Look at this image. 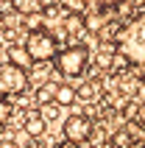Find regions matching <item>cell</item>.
Returning a JSON list of instances; mask_svg holds the SVG:
<instances>
[{
    "mask_svg": "<svg viewBox=\"0 0 145 148\" xmlns=\"http://www.w3.org/2000/svg\"><path fill=\"white\" fill-rule=\"evenodd\" d=\"M114 48L126 62L145 67V17H131L114 36Z\"/></svg>",
    "mask_w": 145,
    "mask_h": 148,
    "instance_id": "6da1fadb",
    "label": "cell"
},
{
    "mask_svg": "<svg viewBox=\"0 0 145 148\" xmlns=\"http://www.w3.org/2000/svg\"><path fill=\"white\" fill-rule=\"evenodd\" d=\"M25 48H28V53H31L34 62H50V59L59 56L56 34H50L48 28L31 31V34H28V39H25Z\"/></svg>",
    "mask_w": 145,
    "mask_h": 148,
    "instance_id": "7a4b0ae2",
    "label": "cell"
},
{
    "mask_svg": "<svg viewBox=\"0 0 145 148\" xmlns=\"http://www.w3.org/2000/svg\"><path fill=\"white\" fill-rule=\"evenodd\" d=\"M87 64H89V50L81 48V45L59 50V56H56V70L62 75H67V78H78V75H84Z\"/></svg>",
    "mask_w": 145,
    "mask_h": 148,
    "instance_id": "3957f363",
    "label": "cell"
},
{
    "mask_svg": "<svg viewBox=\"0 0 145 148\" xmlns=\"http://www.w3.org/2000/svg\"><path fill=\"white\" fill-rule=\"evenodd\" d=\"M25 87H28V75H25L23 67H17V64H3L0 67V95L3 98L20 95Z\"/></svg>",
    "mask_w": 145,
    "mask_h": 148,
    "instance_id": "277c9868",
    "label": "cell"
},
{
    "mask_svg": "<svg viewBox=\"0 0 145 148\" xmlns=\"http://www.w3.org/2000/svg\"><path fill=\"white\" fill-rule=\"evenodd\" d=\"M92 132H95V126H92V120H89L87 115H70L64 123H62V134H64V140H70V143L89 140Z\"/></svg>",
    "mask_w": 145,
    "mask_h": 148,
    "instance_id": "5b68a950",
    "label": "cell"
},
{
    "mask_svg": "<svg viewBox=\"0 0 145 148\" xmlns=\"http://www.w3.org/2000/svg\"><path fill=\"white\" fill-rule=\"evenodd\" d=\"M8 62L17 64V67H23V70L34 64V59H31V53H28L25 45H11V48H8Z\"/></svg>",
    "mask_w": 145,
    "mask_h": 148,
    "instance_id": "8992f818",
    "label": "cell"
},
{
    "mask_svg": "<svg viewBox=\"0 0 145 148\" xmlns=\"http://www.w3.org/2000/svg\"><path fill=\"white\" fill-rule=\"evenodd\" d=\"M20 14H39L42 8H48V0H11Z\"/></svg>",
    "mask_w": 145,
    "mask_h": 148,
    "instance_id": "52a82bcc",
    "label": "cell"
},
{
    "mask_svg": "<svg viewBox=\"0 0 145 148\" xmlns=\"http://www.w3.org/2000/svg\"><path fill=\"white\" fill-rule=\"evenodd\" d=\"M75 98H78V92H75V87H70V84H59L56 95H53V101H56L59 106H70Z\"/></svg>",
    "mask_w": 145,
    "mask_h": 148,
    "instance_id": "ba28073f",
    "label": "cell"
},
{
    "mask_svg": "<svg viewBox=\"0 0 145 148\" xmlns=\"http://www.w3.org/2000/svg\"><path fill=\"white\" fill-rule=\"evenodd\" d=\"M25 132L31 134L34 140H39L42 134H45V117L42 115H31L28 120H25Z\"/></svg>",
    "mask_w": 145,
    "mask_h": 148,
    "instance_id": "9c48e42d",
    "label": "cell"
},
{
    "mask_svg": "<svg viewBox=\"0 0 145 148\" xmlns=\"http://www.w3.org/2000/svg\"><path fill=\"white\" fill-rule=\"evenodd\" d=\"M103 23H106V20H103L101 14H89L87 20H84V25H87V31H92V34H98V31H101V28H103Z\"/></svg>",
    "mask_w": 145,
    "mask_h": 148,
    "instance_id": "30bf717a",
    "label": "cell"
},
{
    "mask_svg": "<svg viewBox=\"0 0 145 148\" xmlns=\"http://www.w3.org/2000/svg\"><path fill=\"white\" fill-rule=\"evenodd\" d=\"M131 143H134V137H131L129 132H117V134L112 137V145H114V148H126V145H131Z\"/></svg>",
    "mask_w": 145,
    "mask_h": 148,
    "instance_id": "8fae6325",
    "label": "cell"
},
{
    "mask_svg": "<svg viewBox=\"0 0 145 148\" xmlns=\"http://www.w3.org/2000/svg\"><path fill=\"white\" fill-rule=\"evenodd\" d=\"M8 117H11V106H8V101L0 95V129L8 123Z\"/></svg>",
    "mask_w": 145,
    "mask_h": 148,
    "instance_id": "7c38bea8",
    "label": "cell"
},
{
    "mask_svg": "<svg viewBox=\"0 0 145 148\" xmlns=\"http://www.w3.org/2000/svg\"><path fill=\"white\" fill-rule=\"evenodd\" d=\"M56 148H81V143H70V140H64V143H59Z\"/></svg>",
    "mask_w": 145,
    "mask_h": 148,
    "instance_id": "4fadbf2b",
    "label": "cell"
},
{
    "mask_svg": "<svg viewBox=\"0 0 145 148\" xmlns=\"http://www.w3.org/2000/svg\"><path fill=\"white\" fill-rule=\"evenodd\" d=\"M0 148H20L14 140H0Z\"/></svg>",
    "mask_w": 145,
    "mask_h": 148,
    "instance_id": "5bb4252c",
    "label": "cell"
},
{
    "mask_svg": "<svg viewBox=\"0 0 145 148\" xmlns=\"http://www.w3.org/2000/svg\"><path fill=\"white\" fill-rule=\"evenodd\" d=\"M25 148H45V143H42V140H31Z\"/></svg>",
    "mask_w": 145,
    "mask_h": 148,
    "instance_id": "9a60e30c",
    "label": "cell"
},
{
    "mask_svg": "<svg viewBox=\"0 0 145 148\" xmlns=\"http://www.w3.org/2000/svg\"><path fill=\"white\" fill-rule=\"evenodd\" d=\"M101 6H117V3H123V0H98Z\"/></svg>",
    "mask_w": 145,
    "mask_h": 148,
    "instance_id": "2e32d148",
    "label": "cell"
},
{
    "mask_svg": "<svg viewBox=\"0 0 145 148\" xmlns=\"http://www.w3.org/2000/svg\"><path fill=\"white\" fill-rule=\"evenodd\" d=\"M126 148H145L142 143H131V145H126Z\"/></svg>",
    "mask_w": 145,
    "mask_h": 148,
    "instance_id": "e0dca14e",
    "label": "cell"
}]
</instances>
